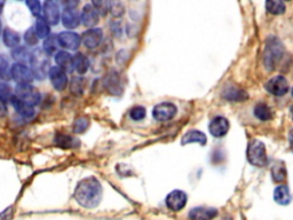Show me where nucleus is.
I'll return each instance as SVG.
<instances>
[{"label": "nucleus", "instance_id": "21", "mask_svg": "<svg viewBox=\"0 0 293 220\" xmlns=\"http://www.w3.org/2000/svg\"><path fill=\"white\" fill-rule=\"evenodd\" d=\"M274 200L280 205H287L291 202L290 189L286 185H279L274 190Z\"/></svg>", "mask_w": 293, "mask_h": 220}, {"label": "nucleus", "instance_id": "17", "mask_svg": "<svg viewBox=\"0 0 293 220\" xmlns=\"http://www.w3.org/2000/svg\"><path fill=\"white\" fill-rule=\"evenodd\" d=\"M62 23L66 29H76L81 24V16L75 8L66 7L62 13Z\"/></svg>", "mask_w": 293, "mask_h": 220}, {"label": "nucleus", "instance_id": "8", "mask_svg": "<svg viewBox=\"0 0 293 220\" xmlns=\"http://www.w3.org/2000/svg\"><path fill=\"white\" fill-rule=\"evenodd\" d=\"M187 200L188 196L183 190L175 189L167 195L165 202L166 206L169 207L171 211H173V212H179V211H181L183 207L186 206Z\"/></svg>", "mask_w": 293, "mask_h": 220}, {"label": "nucleus", "instance_id": "19", "mask_svg": "<svg viewBox=\"0 0 293 220\" xmlns=\"http://www.w3.org/2000/svg\"><path fill=\"white\" fill-rule=\"evenodd\" d=\"M11 103H12V106L14 107L16 113L20 114L24 118H31L36 114V111H35V109H33L32 106L28 105V103L23 102L22 100H20L19 98L14 97L13 99H12Z\"/></svg>", "mask_w": 293, "mask_h": 220}, {"label": "nucleus", "instance_id": "47", "mask_svg": "<svg viewBox=\"0 0 293 220\" xmlns=\"http://www.w3.org/2000/svg\"><path fill=\"white\" fill-rule=\"evenodd\" d=\"M0 35H2V22H0Z\"/></svg>", "mask_w": 293, "mask_h": 220}, {"label": "nucleus", "instance_id": "28", "mask_svg": "<svg viewBox=\"0 0 293 220\" xmlns=\"http://www.w3.org/2000/svg\"><path fill=\"white\" fill-rule=\"evenodd\" d=\"M35 31L38 38L46 39L51 34V29H49V24L46 22L43 16H39L36 20V26H35Z\"/></svg>", "mask_w": 293, "mask_h": 220}, {"label": "nucleus", "instance_id": "10", "mask_svg": "<svg viewBox=\"0 0 293 220\" xmlns=\"http://www.w3.org/2000/svg\"><path fill=\"white\" fill-rule=\"evenodd\" d=\"M57 43L61 47L66 48V49H77L82 44V37L79 36L76 32H71V31H63L61 34H58L57 36Z\"/></svg>", "mask_w": 293, "mask_h": 220}, {"label": "nucleus", "instance_id": "16", "mask_svg": "<svg viewBox=\"0 0 293 220\" xmlns=\"http://www.w3.org/2000/svg\"><path fill=\"white\" fill-rule=\"evenodd\" d=\"M217 215V210L214 207L198 206L194 207L188 213V218L190 220H213Z\"/></svg>", "mask_w": 293, "mask_h": 220}, {"label": "nucleus", "instance_id": "13", "mask_svg": "<svg viewBox=\"0 0 293 220\" xmlns=\"http://www.w3.org/2000/svg\"><path fill=\"white\" fill-rule=\"evenodd\" d=\"M103 31L100 28H92L83 34L82 41L87 48H96L101 44Z\"/></svg>", "mask_w": 293, "mask_h": 220}, {"label": "nucleus", "instance_id": "7", "mask_svg": "<svg viewBox=\"0 0 293 220\" xmlns=\"http://www.w3.org/2000/svg\"><path fill=\"white\" fill-rule=\"evenodd\" d=\"M11 76L18 83V85H31L33 81V75L31 69L27 65L15 63L11 68Z\"/></svg>", "mask_w": 293, "mask_h": 220}, {"label": "nucleus", "instance_id": "26", "mask_svg": "<svg viewBox=\"0 0 293 220\" xmlns=\"http://www.w3.org/2000/svg\"><path fill=\"white\" fill-rule=\"evenodd\" d=\"M12 56L16 61V63L20 64H27L28 62H30L31 53L28 51L26 47L18 46L12 51Z\"/></svg>", "mask_w": 293, "mask_h": 220}, {"label": "nucleus", "instance_id": "11", "mask_svg": "<svg viewBox=\"0 0 293 220\" xmlns=\"http://www.w3.org/2000/svg\"><path fill=\"white\" fill-rule=\"evenodd\" d=\"M49 75V80L52 82V85L56 91H64L68 86V77H66V74L62 70L61 68L56 67H51L48 71Z\"/></svg>", "mask_w": 293, "mask_h": 220}, {"label": "nucleus", "instance_id": "18", "mask_svg": "<svg viewBox=\"0 0 293 220\" xmlns=\"http://www.w3.org/2000/svg\"><path fill=\"white\" fill-rule=\"evenodd\" d=\"M223 97L228 101H235V102H244L248 100L249 95L245 91L238 89L236 86H229L224 91Z\"/></svg>", "mask_w": 293, "mask_h": 220}, {"label": "nucleus", "instance_id": "12", "mask_svg": "<svg viewBox=\"0 0 293 220\" xmlns=\"http://www.w3.org/2000/svg\"><path fill=\"white\" fill-rule=\"evenodd\" d=\"M208 131L215 138H223L229 131L228 119L223 117V116H216L211 120L210 125H208Z\"/></svg>", "mask_w": 293, "mask_h": 220}, {"label": "nucleus", "instance_id": "31", "mask_svg": "<svg viewBox=\"0 0 293 220\" xmlns=\"http://www.w3.org/2000/svg\"><path fill=\"white\" fill-rule=\"evenodd\" d=\"M90 126V119L87 117H78L75 119L72 124V131L74 133L81 134L84 133Z\"/></svg>", "mask_w": 293, "mask_h": 220}, {"label": "nucleus", "instance_id": "6", "mask_svg": "<svg viewBox=\"0 0 293 220\" xmlns=\"http://www.w3.org/2000/svg\"><path fill=\"white\" fill-rule=\"evenodd\" d=\"M178 108L172 102H162L154 107L153 117L158 122H167L175 117Z\"/></svg>", "mask_w": 293, "mask_h": 220}, {"label": "nucleus", "instance_id": "15", "mask_svg": "<svg viewBox=\"0 0 293 220\" xmlns=\"http://www.w3.org/2000/svg\"><path fill=\"white\" fill-rule=\"evenodd\" d=\"M81 20L84 26L92 29L99 23L100 14L98 13V11L95 10V7L92 5V4H86V5L83 7Z\"/></svg>", "mask_w": 293, "mask_h": 220}, {"label": "nucleus", "instance_id": "4", "mask_svg": "<svg viewBox=\"0 0 293 220\" xmlns=\"http://www.w3.org/2000/svg\"><path fill=\"white\" fill-rule=\"evenodd\" d=\"M246 156H248V161L250 162V164L254 165V167L262 168L266 167L268 163L265 144L258 139H254L249 143L248 151H246Z\"/></svg>", "mask_w": 293, "mask_h": 220}, {"label": "nucleus", "instance_id": "29", "mask_svg": "<svg viewBox=\"0 0 293 220\" xmlns=\"http://www.w3.org/2000/svg\"><path fill=\"white\" fill-rule=\"evenodd\" d=\"M266 10L268 13L273 15H282L285 13V4L279 0H268L266 3Z\"/></svg>", "mask_w": 293, "mask_h": 220}, {"label": "nucleus", "instance_id": "27", "mask_svg": "<svg viewBox=\"0 0 293 220\" xmlns=\"http://www.w3.org/2000/svg\"><path fill=\"white\" fill-rule=\"evenodd\" d=\"M55 143L56 146L63 149L74 148L79 144V141L75 138H71L70 135H66L63 133H57L55 135Z\"/></svg>", "mask_w": 293, "mask_h": 220}, {"label": "nucleus", "instance_id": "39", "mask_svg": "<svg viewBox=\"0 0 293 220\" xmlns=\"http://www.w3.org/2000/svg\"><path fill=\"white\" fill-rule=\"evenodd\" d=\"M92 5L95 7V10L98 11L99 14L106 15L109 11H110V5L111 3L109 2H93Z\"/></svg>", "mask_w": 293, "mask_h": 220}, {"label": "nucleus", "instance_id": "34", "mask_svg": "<svg viewBox=\"0 0 293 220\" xmlns=\"http://www.w3.org/2000/svg\"><path fill=\"white\" fill-rule=\"evenodd\" d=\"M14 98L12 87L6 83H0V100L3 102H11Z\"/></svg>", "mask_w": 293, "mask_h": 220}, {"label": "nucleus", "instance_id": "36", "mask_svg": "<svg viewBox=\"0 0 293 220\" xmlns=\"http://www.w3.org/2000/svg\"><path fill=\"white\" fill-rule=\"evenodd\" d=\"M145 108L144 107H141V106H136L134 107L129 111V117H131L133 120H135V122H139V120H142L145 117Z\"/></svg>", "mask_w": 293, "mask_h": 220}, {"label": "nucleus", "instance_id": "24", "mask_svg": "<svg viewBox=\"0 0 293 220\" xmlns=\"http://www.w3.org/2000/svg\"><path fill=\"white\" fill-rule=\"evenodd\" d=\"M72 62H74V70L79 75H84L87 72V70L90 68V61L85 55L78 53L76 55L72 56Z\"/></svg>", "mask_w": 293, "mask_h": 220}, {"label": "nucleus", "instance_id": "1", "mask_svg": "<svg viewBox=\"0 0 293 220\" xmlns=\"http://www.w3.org/2000/svg\"><path fill=\"white\" fill-rule=\"evenodd\" d=\"M102 185L95 177H87L78 182L74 196L79 205L94 209L102 200Z\"/></svg>", "mask_w": 293, "mask_h": 220}, {"label": "nucleus", "instance_id": "42", "mask_svg": "<svg viewBox=\"0 0 293 220\" xmlns=\"http://www.w3.org/2000/svg\"><path fill=\"white\" fill-rule=\"evenodd\" d=\"M12 213H13V211L10 207V209H6L5 211H3L2 213H0V220H10L12 217Z\"/></svg>", "mask_w": 293, "mask_h": 220}, {"label": "nucleus", "instance_id": "35", "mask_svg": "<svg viewBox=\"0 0 293 220\" xmlns=\"http://www.w3.org/2000/svg\"><path fill=\"white\" fill-rule=\"evenodd\" d=\"M71 92L75 95H82L84 93V80L82 77H74L71 81Z\"/></svg>", "mask_w": 293, "mask_h": 220}, {"label": "nucleus", "instance_id": "25", "mask_svg": "<svg viewBox=\"0 0 293 220\" xmlns=\"http://www.w3.org/2000/svg\"><path fill=\"white\" fill-rule=\"evenodd\" d=\"M3 39H4V44H5L7 47H11V48L18 47L21 41V38L18 32H15L10 28H7L4 30Z\"/></svg>", "mask_w": 293, "mask_h": 220}, {"label": "nucleus", "instance_id": "49", "mask_svg": "<svg viewBox=\"0 0 293 220\" xmlns=\"http://www.w3.org/2000/svg\"><path fill=\"white\" fill-rule=\"evenodd\" d=\"M2 78H3V77H2V75H0V82H2Z\"/></svg>", "mask_w": 293, "mask_h": 220}, {"label": "nucleus", "instance_id": "23", "mask_svg": "<svg viewBox=\"0 0 293 220\" xmlns=\"http://www.w3.org/2000/svg\"><path fill=\"white\" fill-rule=\"evenodd\" d=\"M104 86L106 89L109 91V93L112 94H119L121 91L120 87V82H119V77L117 72H111L109 74L106 80H104Z\"/></svg>", "mask_w": 293, "mask_h": 220}, {"label": "nucleus", "instance_id": "3", "mask_svg": "<svg viewBox=\"0 0 293 220\" xmlns=\"http://www.w3.org/2000/svg\"><path fill=\"white\" fill-rule=\"evenodd\" d=\"M30 64H31V72L33 75V78L37 80H44L46 75L49 71V61L47 54L44 52V49L37 48L31 53L30 57Z\"/></svg>", "mask_w": 293, "mask_h": 220}, {"label": "nucleus", "instance_id": "37", "mask_svg": "<svg viewBox=\"0 0 293 220\" xmlns=\"http://www.w3.org/2000/svg\"><path fill=\"white\" fill-rule=\"evenodd\" d=\"M26 5L30 8V12L33 15L37 16V18H39L43 8H41V5L38 0H28V2H26Z\"/></svg>", "mask_w": 293, "mask_h": 220}, {"label": "nucleus", "instance_id": "43", "mask_svg": "<svg viewBox=\"0 0 293 220\" xmlns=\"http://www.w3.org/2000/svg\"><path fill=\"white\" fill-rule=\"evenodd\" d=\"M7 114V107L6 103L0 100V117H4Z\"/></svg>", "mask_w": 293, "mask_h": 220}, {"label": "nucleus", "instance_id": "32", "mask_svg": "<svg viewBox=\"0 0 293 220\" xmlns=\"http://www.w3.org/2000/svg\"><path fill=\"white\" fill-rule=\"evenodd\" d=\"M57 45H58L57 37L49 35L44 41V52L47 54V55H52V54L55 53L57 49Z\"/></svg>", "mask_w": 293, "mask_h": 220}, {"label": "nucleus", "instance_id": "14", "mask_svg": "<svg viewBox=\"0 0 293 220\" xmlns=\"http://www.w3.org/2000/svg\"><path fill=\"white\" fill-rule=\"evenodd\" d=\"M44 19L49 26H56L61 18L60 7L55 2H45L44 3Z\"/></svg>", "mask_w": 293, "mask_h": 220}, {"label": "nucleus", "instance_id": "48", "mask_svg": "<svg viewBox=\"0 0 293 220\" xmlns=\"http://www.w3.org/2000/svg\"><path fill=\"white\" fill-rule=\"evenodd\" d=\"M291 94H292V98H293V87H292V91H291Z\"/></svg>", "mask_w": 293, "mask_h": 220}, {"label": "nucleus", "instance_id": "30", "mask_svg": "<svg viewBox=\"0 0 293 220\" xmlns=\"http://www.w3.org/2000/svg\"><path fill=\"white\" fill-rule=\"evenodd\" d=\"M253 113L255 117L262 120V122H267V120L271 119L270 108L265 105V103H258V105L254 107Z\"/></svg>", "mask_w": 293, "mask_h": 220}, {"label": "nucleus", "instance_id": "41", "mask_svg": "<svg viewBox=\"0 0 293 220\" xmlns=\"http://www.w3.org/2000/svg\"><path fill=\"white\" fill-rule=\"evenodd\" d=\"M110 12L116 18H119V16L124 14V6L120 3H111Z\"/></svg>", "mask_w": 293, "mask_h": 220}, {"label": "nucleus", "instance_id": "5", "mask_svg": "<svg viewBox=\"0 0 293 220\" xmlns=\"http://www.w3.org/2000/svg\"><path fill=\"white\" fill-rule=\"evenodd\" d=\"M15 97L32 107L39 105V102L41 101L39 91L32 85H16Z\"/></svg>", "mask_w": 293, "mask_h": 220}, {"label": "nucleus", "instance_id": "20", "mask_svg": "<svg viewBox=\"0 0 293 220\" xmlns=\"http://www.w3.org/2000/svg\"><path fill=\"white\" fill-rule=\"evenodd\" d=\"M55 61L57 63V67L63 70L65 74L74 71L72 56H71L68 52H64V51L57 52V54L55 55Z\"/></svg>", "mask_w": 293, "mask_h": 220}, {"label": "nucleus", "instance_id": "44", "mask_svg": "<svg viewBox=\"0 0 293 220\" xmlns=\"http://www.w3.org/2000/svg\"><path fill=\"white\" fill-rule=\"evenodd\" d=\"M288 141H290V146H291L292 153H293V130H291L290 133H288Z\"/></svg>", "mask_w": 293, "mask_h": 220}, {"label": "nucleus", "instance_id": "2", "mask_svg": "<svg viewBox=\"0 0 293 220\" xmlns=\"http://www.w3.org/2000/svg\"><path fill=\"white\" fill-rule=\"evenodd\" d=\"M284 53H285V48L282 41L274 36L268 37L265 52H263V65L268 71H273L278 62L282 60Z\"/></svg>", "mask_w": 293, "mask_h": 220}, {"label": "nucleus", "instance_id": "22", "mask_svg": "<svg viewBox=\"0 0 293 220\" xmlns=\"http://www.w3.org/2000/svg\"><path fill=\"white\" fill-rule=\"evenodd\" d=\"M192 142H197L199 144H202V146H204V144L207 142L206 135H205L203 132L197 131V130H191L189 132H187V133L182 136L181 144L182 146H185V144L192 143Z\"/></svg>", "mask_w": 293, "mask_h": 220}, {"label": "nucleus", "instance_id": "38", "mask_svg": "<svg viewBox=\"0 0 293 220\" xmlns=\"http://www.w3.org/2000/svg\"><path fill=\"white\" fill-rule=\"evenodd\" d=\"M24 40H26V43L28 45H30V46H35V45L38 44V36H37L35 29L33 28L29 29L26 32V35H24Z\"/></svg>", "mask_w": 293, "mask_h": 220}, {"label": "nucleus", "instance_id": "40", "mask_svg": "<svg viewBox=\"0 0 293 220\" xmlns=\"http://www.w3.org/2000/svg\"><path fill=\"white\" fill-rule=\"evenodd\" d=\"M10 70V62H8L7 56L5 54H0V75L2 77H6Z\"/></svg>", "mask_w": 293, "mask_h": 220}, {"label": "nucleus", "instance_id": "45", "mask_svg": "<svg viewBox=\"0 0 293 220\" xmlns=\"http://www.w3.org/2000/svg\"><path fill=\"white\" fill-rule=\"evenodd\" d=\"M4 4H5L4 2L0 3V14H2V12H3V6H4Z\"/></svg>", "mask_w": 293, "mask_h": 220}, {"label": "nucleus", "instance_id": "46", "mask_svg": "<svg viewBox=\"0 0 293 220\" xmlns=\"http://www.w3.org/2000/svg\"><path fill=\"white\" fill-rule=\"evenodd\" d=\"M290 109H291V115H292V119H293V106L290 108Z\"/></svg>", "mask_w": 293, "mask_h": 220}, {"label": "nucleus", "instance_id": "9", "mask_svg": "<svg viewBox=\"0 0 293 220\" xmlns=\"http://www.w3.org/2000/svg\"><path fill=\"white\" fill-rule=\"evenodd\" d=\"M266 90L275 97H283L288 92V83L285 77L275 76L267 82Z\"/></svg>", "mask_w": 293, "mask_h": 220}, {"label": "nucleus", "instance_id": "33", "mask_svg": "<svg viewBox=\"0 0 293 220\" xmlns=\"http://www.w3.org/2000/svg\"><path fill=\"white\" fill-rule=\"evenodd\" d=\"M271 177L276 182H283L286 179V170L282 164H275L271 169Z\"/></svg>", "mask_w": 293, "mask_h": 220}]
</instances>
